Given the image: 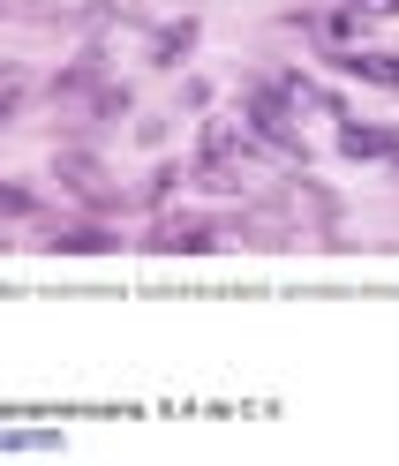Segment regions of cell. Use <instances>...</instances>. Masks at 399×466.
Here are the masks:
<instances>
[{
	"instance_id": "6da1fadb",
	"label": "cell",
	"mask_w": 399,
	"mask_h": 466,
	"mask_svg": "<svg viewBox=\"0 0 399 466\" xmlns=\"http://www.w3.org/2000/svg\"><path fill=\"white\" fill-rule=\"evenodd\" d=\"M339 151H347V158H399V136H392V128L347 121V128H339Z\"/></svg>"
},
{
	"instance_id": "7a4b0ae2",
	"label": "cell",
	"mask_w": 399,
	"mask_h": 466,
	"mask_svg": "<svg viewBox=\"0 0 399 466\" xmlns=\"http://www.w3.org/2000/svg\"><path fill=\"white\" fill-rule=\"evenodd\" d=\"M249 121L264 128L271 143H287V151H294V121H287V98H279V91H256L249 98Z\"/></svg>"
},
{
	"instance_id": "3957f363",
	"label": "cell",
	"mask_w": 399,
	"mask_h": 466,
	"mask_svg": "<svg viewBox=\"0 0 399 466\" xmlns=\"http://www.w3.org/2000/svg\"><path fill=\"white\" fill-rule=\"evenodd\" d=\"M339 68L369 76V83H399V61H384V53H339Z\"/></svg>"
},
{
	"instance_id": "277c9868",
	"label": "cell",
	"mask_w": 399,
	"mask_h": 466,
	"mask_svg": "<svg viewBox=\"0 0 399 466\" xmlns=\"http://www.w3.org/2000/svg\"><path fill=\"white\" fill-rule=\"evenodd\" d=\"M189 38H196V23H166V31H159V46H151V61H159V68H174L181 53H189Z\"/></svg>"
},
{
	"instance_id": "5b68a950",
	"label": "cell",
	"mask_w": 399,
	"mask_h": 466,
	"mask_svg": "<svg viewBox=\"0 0 399 466\" xmlns=\"http://www.w3.org/2000/svg\"><path fill=\"white\" fill-rule=\"evenodd\" d=\"M53 248H113V233H61Z\"/></svg>"
}]
</instances>
